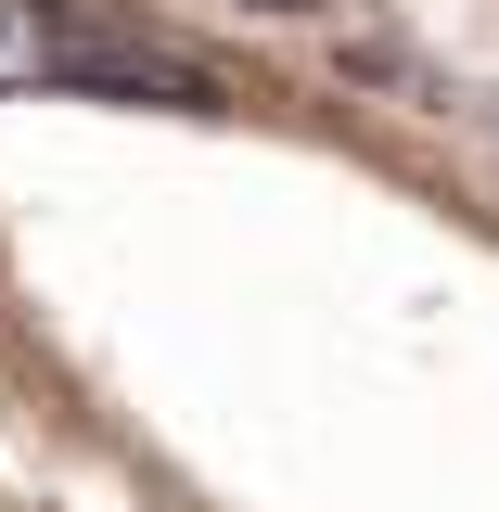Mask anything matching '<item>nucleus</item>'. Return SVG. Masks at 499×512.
<instances>
[{
	"mask_svg": "<svg viewBox=\"0 0 499 512\" xmlns=\"http://www.w3.org/2000/svg\"><path fill=\"white\" fill-rule=\"evenodd\" d=\"M13 77H39V90H90V103H154V116H218V77L141 52V39H39Z\"/></svg>",
	"mask_w": 499,
	"mask_h": 512,
	"instance_id": "obj_1",
	"label": "nucleus"
},
{
	"mask_svg": "<svg viewBox=\"0 0 499 512\" xmlns=\"http://www.w3.org/2000/svg\"><path fill=\"white\" fill-rule=\"evenodd\" d=\"M244 13H320V0H244Z\"/></svg>",
	"mask_w": 499,
	"mask_h": 512,
	"instance_id": "obj_2",
	"label": "nucleus"
}]
</instances>
